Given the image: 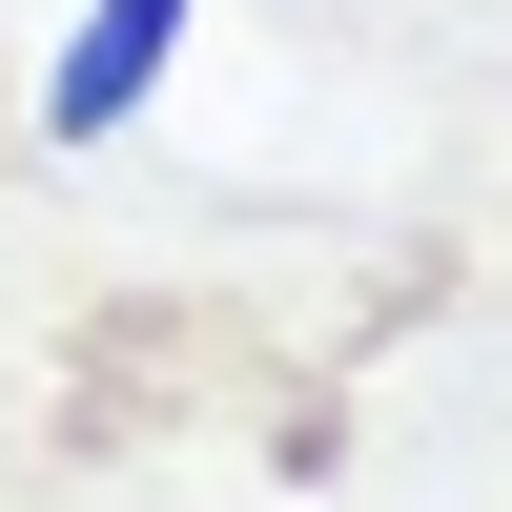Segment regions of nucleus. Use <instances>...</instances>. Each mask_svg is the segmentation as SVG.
Here are the masks:
<instances>
[{
	"label": "nucleus",
	"instance_id": "obj_1",
	"mask_svg": "<svg viewBox=\"0 0 512 512\" xmlns=\"http://www.w3.org/2000/svg\"><path fill=\"white\" fill-rule=\"evenodd\" d=\"M185 21H205V0H82V41L41 62V144H123L144 82L185 62Z\"/></svg>",
	"mask_w": 512,
	"mask_h": 512
}]
</instances>
